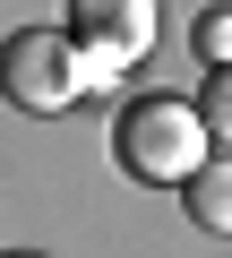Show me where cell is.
<instances>
[{"label": "cell", "mask_w": 232, "mask_h": 258, "mask_svg": "<svg viewBox=\"0 0 232 258\" xmlns=\"http://www.w3.org/2000/svg\"><path fill=\"white\" fill-rule=\"evenodd\" d=\"M112 155H121V172H138L155 189H189L206 172V120L181 95H129L112 120Z\"/></svg>", "instance_id": "1"}, {"label": "cell", "mask_w": 232, "mask_h": 258, "mask_svg": "<svg viewBox=\"0 0 232 258\" xmlns=\"http://www.w3.org/2000/svg\"><path fill=\"white\" fill-rule=\"evenodd\" d=\"M0 86H9L18 112H69L86 95V60H78V35L60 26H18L9 52H0Z\"/></svg>", "instance_id": "2"}, {"label": "cell", "mask_w": 232, "mask_h": 258, "mask_svg": "<svg viewBox=\"0 0 232 258\" xmlns=\"http://www.w3.org/2000/svg\"><path fill=\"white\" fill-rule=\"evenodd\" d=\"M69 35H78L86 52L146 60V52H155V0H69Z\"/></svg>", "instance_id": "3"}, {"label": "cell", "mask_w": 232, "mask_h": 258, "mask_svg": "<svg viewBox=\"0 0 232 258\" xmlns=\"http://www.w3.org/2000/svg\"><path fill=\"white\" fill-rule=\"evenodd\" d=\"M181 207H189V224H198L206 241H232V164H206V172L181 189Z\"/></svg>", "instance_id": "4"}, {"label": "cell", "mask_w": 232, "mask_h": 258, "mask_svg": "<svg viewBox=\"0 0 232 258\" xmlns=\"http://www.w3.org/2000/svg\"><path fill=\"white\" fill-rule=\"evenodd\" d=\"M198 120H206V138L232 147V69H206V86H198Z\"/></svg>", "instance_id": "5"}, {"label": "cell", "mask_w": 232, "mask_h": 258, "mask_svg": "<svg viewBox=\"0 0 232 258\" xmlns=\"http://www.w3.org/2000/svg\"><path fill=\"white\" fill-rule=\"evenodd\" d=\"M198 52H206V69H232V9L198 18Z\"/></svg>", "instance_id": "6"}, {"label": "cell", "mask_w": 232, "mask_h": 258, "mask_svg": "<svg viewBox=\"0 0 232 258\" xmlns=\"http://www.w3.org/2000/svg\"><path fill=\"white\" fill-rule=\"evenodd\" d=\"M78 60H86V86H121V69H129L121 52H86V43H78Z\"/></svg>", "instance_id": "7"}, {"label": "cell", "mask_w": 232, "mask_h": 258, "mask_svg": "<svg viewBox=\"0 0 232 258\" xmlns=\"http://www.w3.org/2000/svg\"><path fill=\"white\" fill-rule=\"evenodd\" d=\"M9 258H26V249H9Z\"/></svg>", "instance_id": "8"}]
</instances>
